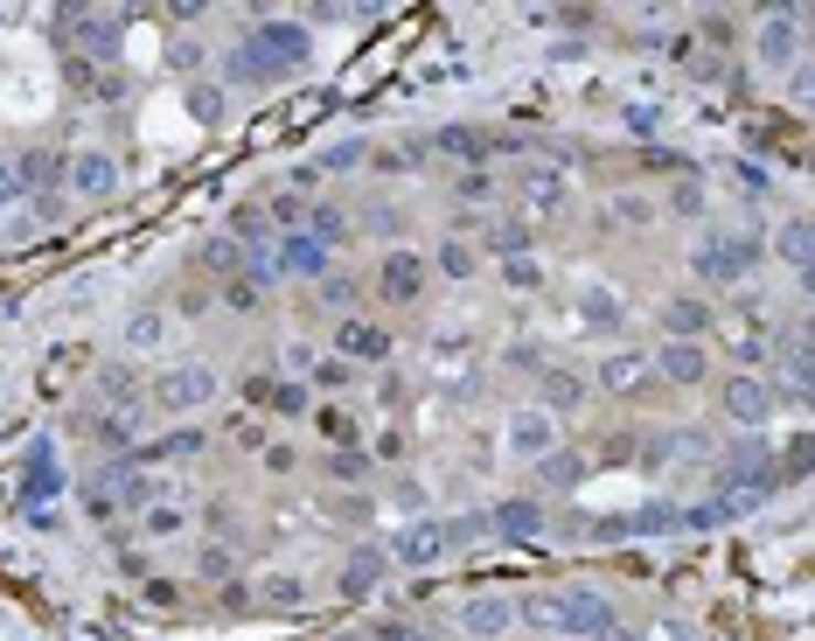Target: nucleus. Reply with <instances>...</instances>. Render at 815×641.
<instances>
[{"instance_id": "1", "label": "nucleus", "mask_w": 815, "mask_h": 641, "mask_svg": "<svg viewBox=\"0 0 815 641\" xmlns=\"http://www.w3.org/2000/svg\"><path fill=\"white\" fill-rule=\"evenodd\" d=\"M523 621L550 634H613V607L600 592H537L523 600Z\"/></svg>"}, {"instance_id": "2", "label": "nucleus", "mask_w": 815, "mask_h": 641, "mask_svg": "<svg viewBox=\"0 0 815 641\" xmlns=\"http://www.w3.org/2000/svg\"><path fill=\"white\" fill-rule=\"evenodd\" d=\"M307 50H314V42H307V29H300V21H266V29L251 35V50L237 56V77H272V71H300V63H307Z\"/></svg>"}, {"instance_id": "3", "label": "nucleus", "mask_w": 815, "mask_h": 641, "mask_svg": "<svg viewBox=\"0 0 815 641\" xmlns=\"http://www.w3.org/2000/svg\"><path fill=\"white\" fill-rule=\"evenodd\" d=\"M753 258H760L753 237H711V245H697V273L704 279H739Z\"/></svg>"}, {"instance_id": "4", "label": "nucleus", "mask_w": 815, "mask_h": 641, "mask_svg": "<svg viewBox=\"0 0 815 641\" xmlns=\"http://www.w3.org/2000/svg\"><path fill=\"white\" fill-rule=\"evenodd\" d=\"M725 412H732L739 426H766V418H774V384L732 377V384H725Z\"/></svg>"}, {"instance_id": "5", "label": "nucleus", "mask_w": 815, "mask_h": 641, "mask_svg": "<svg viewBox=\"0 0 815 641\" xmlns=\"http://www.w3.org/2000/svg\"><path fill=\"white\" fill-rule=\"evenodd\" d=\"M153 397L174 405V412H189V405H210V397H216V377H210V370H168V377L153 384Z\"/></svg>"}, {"instance_id": "6", "label": "nucleus", "mask_w": 815, "mask_h": 641, "mask_svg": "<svg viewBox=\"0 0 815 641\" xmlns=\"http://www.w3.org/2000/svg\"><path fill=\"white\" fill-rule=\"evenodd\" d=\"M377 286L390 300H418V286H426V258H411V252H390L377 265Z\"/></svg>"}, {"instance_id": "7", "label": "nucleus", "mask_w": 815, "mask_h": 641, "mask_svg": "<svg viewBox=\"0 0 815 641\" xmlns=\"http://www.w3.org/2000/svg\"><path fill=\"white\" fill-rule=\"evenodd\" d=\"M335 349H342L348 363H384L390 356V335H384V328H369V321H348L342 335H335Z\"/></svg>"}, {"instance_id": "8", "label": "nucleus", "mask_w": 815, "mask_h": 641, "mask_svg": "<svg viewBox=\"0 0 815 641\" xmlns=\"http://www.w3.org/2000/svg\"><path fill=\"white\" fill-rule=\"evenodd\" d=\"M655 370H663L669 384H704V370H711V363H704L697 342H669V349H655Z\"/></svg>"}, {"instance_id": "9", "label": "nucleus", "mask_w": 815, "mask_h": 641, "mask_svg": "<svg viewBox=\"0 0 815 641\" xmlns=\"http://www.w3.org/2000/svg\"><path fill=\"white\" fill-rule=\"evenodd\" d=\"M245 397H251V405H266V412H279V418L307 412V391H300V384H272V377H251Z\"/></svg>"}, {"instance_id": "10", "label": "nucleus", "mask_w": 815, "mask_h": 641, "mask_svg": "<svg viewBox=\"0 0 815 641\" xmlns=\"http://www.w3.org/2000/svg\"><path fill=\"white\" fill-rule=\"evenodd\" d=\"M489 530H495V537H537V530H544V510H537V502H502V510L489 516Z\"/></svg>"}, {"instance_id": "11", "label": "nucleus", "mask_w": 815, "mask_h": 641, "mask_svg": "<svg viewBox=\"0 0 815 641\" xmlns=\"http://www.w3.org/2000/svg\"><path fill=\"white\" fill-rule=\"evenodd\" d=\"M510 447L530 453V460H544V453H550V418H544V412H516V418H510Z\"/></svg>"}, {"instance_id": "12", "label": "nucleus", "mask_w": 815, "mask_h": 641, "mask_svg": "<svg viewBox=\"0 0 815 641\" xmlns=\"http://www.w3.org/2000/svg\"><path fill=\"white\" fill-rule=\"evenodd\" d=\"M21 489H29V495H56V489H63V468H56L50 447L29 453V468H21Z\"/></svg>"}, {"instance_id": "13", "label": "nucleus", "mask_w": 815, "mask_h": 641, "mask_svg": "<svg viewBox=\"0 0 815 641\" xmlns=\"http://www.w3.org/2000/svg\"><path fill=\"white\" fill-rule=\"evenodd\" d=\"M439 551H447V523H418V530H405L398 537V558H439Z\"/></svg>"}, {"instance_id": "14", "label": "nucleus", "mask_w": 815, "mask_h": 641, "mask_svg": "<svg viewBox=\"0 0 815 641\" xmlns=\"http://www.w3.org/2000/svg\"><path fill=\"white\" fill-rule=\"evenodd\" d=\"M663 321L676 328V342H690V335H697V328H711V307H704V300H690V293H683V300H669V307H663Z\"/></svg>"}, {"instance_id": "15", "label": "nucleus", "mask_w": 815, "mask_h": 641, "mask_svg": "<svg viewBox=\"0 0 815 641\" xmlns=\"http://www.w3.org/2000/svg\"><path fill=\"white\" fill-rule=\"evenodd\" d=\"M286 273H307V279H321V265H328V245H314V237H286Z\"/></svg>"}, {"instance_id": "16", "label": "nucleus", "mask_w": 815, "mask_h": 641, "mask_svg": "<svg viewBox=\"0 0 815 641\" xmlns=\"http://www.w3.org/2000/svg\"><path fill=\"white\" fill-rule=\"evenodd\" d=\"M586 397V377H571V370H544V405L550 412H571Z\"/></svg>"}, {"instance_id": "17", "label": "nucleus", "mask_w": 815, "mask_h": 641, "mask_svg": "<svg viewBox=\"0 0 815 641\" xmlns=\"http://www.w3.org/2000/svg\"><path fill=\"white\" fill-rule=\"evenodd\" d=\"M502 628H510V600H474V607H468V634L489 641V634H502Z\"/></svg>"}, {"instance_id": "18", "label": "nucleus", "mask_w": 815, "mask_h": 641, "mask_svg": "<svg viewBox=\"0 0 815 641\" xmlns=\"http://www.w3.org/2000/svg\"><path fill=\"white\" fill-rule=\"evenodd\" d=\"M384 565H390L384 551H356V558H348V579H342V586H348V592H369V586L384 579Z\"/></svg>"}, {"instance_id": "19", "label": "nucleus", "mask_w": 815, "mask_h": 641, "mask_svg": "<svg viewBox=\"0 0 815 641\" xmlns=\"http://www.w3.org/2000/svg\"><path fill=\"white\" fill-rule=\"evenodd\" d=\"M648 377V356H613L607 370H600V384H613V391H634Z\"/></svg>"}, {"instance_id": "20", "label": "nucleus", "mask_w": 815, "mask_h": 641, "mask_svg": "<svg viewBox=\"0 0 815 641\" xmlns=\"http://www.w3.org/2000/svg\"><path fill=\"white\" fill-rule=\"evenodd\" d=\"M544 481H550V489H579V481H586V460L579 453H550V468H537Z\"/></svg>"}, {"instance_id": "21", "label": "nucleus", "mask_w": 815, "mask_h": 641, "mask_svg": "<svg viewBox=\"0 0 815 641\" xmlns=\"http://www.w3.org/2000/svg\"><path fill=\"white\" fill-rule=\"evenodd\" d=\"M77 189H112V161H105V153H84V161H77Z\"/></svg>"}, {"instance_id": "22", "label": "nucleus", "mask_w": 815, "mask_h": 641, "mask_svg": "<svg viewBox=\"0 0 815 641\" xmlns=\"http://www.w3.org/2000/svg\"><path fill=\"white\" fill-rule=\"evenodd\" d=\"M126 342H133V349H153V342H161V314H153V307H140V314L126 321Z\"/></svg>"}, {"instance_id": "23", "label": "nucleus", "mask_w": 815, "mask_h": 641, "mask_svg": "<svg viewBox=\"0 0 815 641\" xmlns=\"http://www.w3.org/2000/svg\"><path fill=\"white\" fill-rule=\"evenodd\" d=\"M439 273L468 279V273H474V252H468V245H439Z\"/></svg>"}, {"instance_id": "24", "label": "nucleus", "mask_w": 815, "mask_h": 641, "mask_svg": "<svg viewBox=\"0 0 815 641\" xmlns=\"http://www.w3.org/2000/svg\"><path fill=\"white\" fill-rule=\"evenodd\" d=\"M489 245H495L502 258H516L523 245H530V231H523V224H502V231H489Z\"/></svg>"}, {"instance_id": "25", "label": "nucleus", "mask_w": 815, "mask_h": 641, "mask_svg": "<svg viewBox=\"0 0 815 641\" xmlns=\"http://www.w3.org/2000/svg\"><path fill=\"white\" fill-rule=\"evenodd\" d=\"M195 447H203V432H174V439H161L147 460H174V453H195Z\"/></svg>"}, {"instance_id": "26", "label": "nucleus", "mask_w": 815, "mask_h": 641, "mask_svg": "<svg viewBox=\"0 0 815 641\" xmlns=\"http://www.w3.org/2000/svg\"><path fill=\"white\" fill-rule=\"evenodd\" d=\"M760 50H774V56H781V50H795V14H787V21H774V29L760 35Z\"/></svg>"}, {"instance_id": "27", "label": "nucleus", "mask_w": 815, "mask_h": 641, "mask_svg": "<svg viewBox=\"0 0 815 641\" xmlns=\"http://www.w3.org/2000/svg\"><path fill=\"white\" fill-rule=\"evenodd\" d=\"M781 258H795V265L808 258V224H787L781 231Z\"/></svg>"}, {"instance_id": "28", "label": "nucleus", "mask_w": 815, "mask_h": 641, "mask_svg": "<svg viewBox=\"0 0 815 641\" xmlns=\"http://www.w3.org/2000/svg\"><path fill=\"white\" fill-rule=\"evenodd\" d=\"M328 468H335V481H363V474H369V460H363V453H335Z\"/></svg>"}, {"instance_id": "29", "label": "nucleus", "mask_w": 815, "mask_h": 641, "mask_svg": "<svg viewBox=\"0 0 815 641\" xmlns=\"http://www.w3.org/2000/svg\"><path fill=\"white\" fill-rule=\"evenodd\" d=\"M321 300H328V307H348V300H356V286H348V279H328Z\"/></svg>"}, {"instance_id": "30", "label": "nucleus", "mask_w": 815, "mask_h": 641, "mask_svg": "<svg viewBox=\"0 0 815 641\" xmlns=\"http://www.w3.org/2000/svg\"><path fill=\"white\" fill-rule=\"evenodd\" d=\"M8 195H14V182H8V168H0V203H8Z\"/></svg>"}, {"instance_id": "31", "label": "nucleus", "mask_w": 815, "mask_h": 641, "mask_svg": "<svg viewBox=\"0 0 815 641\" xmlns=\"http://www.w3.org/2000/svg\"><path fill=\"white\" fill-rule=\"evenodd\" d=\"M342 641H356V634H342Z\"/></svg>"}]
</instances>
